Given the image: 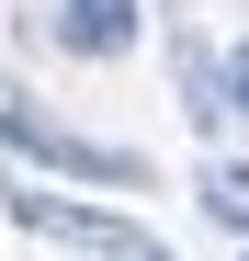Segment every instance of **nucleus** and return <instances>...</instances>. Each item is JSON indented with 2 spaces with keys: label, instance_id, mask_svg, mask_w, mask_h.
I'll use <instances>...</instances> for the list:
<instances>
[{
  "label": "nucleus",
  "instance_id": "nucleus-7",
  "mask_svg": "<svg viewBox=\"0 0 249 261\" xmlns=\"http://www.w3.org/2000/svg\"><path fill=\"white\" fill-rule=\"evenodd\" d=\"M147 261H170V250H147Z\"/></svg>",
  "mask_w": 249,
  "mask_h": 261
},
{
  "label": "nucleus",
  "instance_id": "nucleus-4",
  "mask_svg": "<svg viewBox=\"0 0 249 261\" xmlns=\"http://www.w3.org/2000/svg\"><path fill=\"white\" fill-rule=\"evenodd\" d=\"M170 80H181V114H193V125H227V57L204 46L193 23L170 34Z\"/></svg>",
  "mask_w": 249,
  "mask_h": 261
},
{
  "label": "nucleus",
  "instance_id": "nucleus-1",
  "mask_svg": "<svg viewBox=\"0 0 249 261\" xmlns=\"http://www.w3.org/2000/svg\"><path fill=\"white\" fill-rule=\"evenodd\" d=\"M0 148L34 159V170H68V182H102V193H147L136 148H102V137H79V125H57L34 91H0Z\"/></svg>",
  "mask_w": 249,
  "mask_h": 261
},
{
  "label": "nucleus",
  "instance_id": "nucleus-5",
  "mask_svg": "<svg viewBox=\"0 0 249 261\" xmlns=\"http://www.w3.org/2000/svg\"><path fill=\"white\" fill-rule=\"evenodd\" d=\"M204 216L249 239V159H204Z\"/></svg>",
  "mask_w": 249,
  "mask_h": 261
},
{
  "label": "nucleus",
  "instance_id": "nucleus-6",
  "mask_svg": "<svg viewBox=\"0 0 249 261\" xmlns=\"http://www.w3.org/2000/svg\"><path fill=\"white\" fill-rule=\"evenodd\" d=\"M227 114H249V46H227Z\"/></svg>",
  "mask_w": 249,
  "mask_h": 261
},
{
  "label": "nucleus",
  "instance_id": "nucleus-2",
  "mask_svg": "<svg viewBox=\"0 0 249 261\" xmlns=\"http://www.w3.org/2000/svg\"><path fill=\"white\" fill-rule=\"evenodd\" d=\"M0 204H12L23 216V227L34 239H57V250H91V261H147V227H136V216H113V204H68V193H0Z\"/></svg>",
  "mask_w": 249,
  "mask_h": 261
},
{
  "label": "nucleus",
  "instance_id": "nucleus-3",
  "mask_svg": "<svg viewBox=\"0 0 249 261\" xmlns=\"http://www.w3.org/2000/svg\"><path fill=\"white\" fill-rule=\"evenodd\" d=\"M57 46L91 57V68H113L124 46H136V0H57Z\"/></svg>",
  "mask_w": 249,
  "mask_h": 261
}]
</instances>
